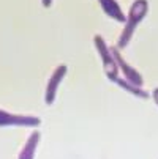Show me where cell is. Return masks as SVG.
<instances>
[{
    "label": "cell",
    "instance_id": "cell-1",
    "mask_svg": "<svg viewBox=\"0 0 158 159\" xmlns=\"http://www.w3.org/2000/svg\"><path fill=\"white\" fill-rule=\"evenodd\" d=\"M149 11V2L147 0H134L133 5L130 7V11H128V16H127V20H125V27L117 39V46L119 49H123L128 46V43L134 33V30H136L138 24L146 17Z\"/></svg>",
    "mask_w": 158,
    "mask_h": 159
},
{
    "label": "cell",
    "instance_id": "cell-2",
    "mask_svg": "<svg viewBox=\"0 0 158 159\" xmlns=\"http://www.w3.org/2000/svg\"><path fill=\"white\" fill-rule=\"evenodd\" d=\"M93 43H95V49L97 52L100 54L101 57V63H103V70H104V74L109 80L114 82L117 79V74H119V68H117V63L112 57V52L111 49L108 48V44L104 43L103 36L101 35H95L93 36Z\"/></svg>",
    "mask_w": 158,
    "mask_h": 159
},
{
    "label": "cell",
    "instance_id": "cell-3",
    "mask_svg": "<svg viewBox=\"0 0 158 159\" xmlns=\"http://www.w3.org/2000/svg\"><path fill=\"white\" fill-rule=\"evenodd\" d=\"M41 125V120L35 115H17V113L5 112L0 109V126H26L36 128Z\"/></svg>",
    "mask_w": 158,
    "mask_h": 159
},
{
    "label": "cell",
    "instance_id": "cell-4",
    "mask_svg": "<svg viewBox=\"0 0 158 159\" xmlns=\"http://www.w3.org/2000/svg\"><path fill=\"white\" fill-rule=\"evenodd\" d=\"M111 52H112V57H114V60H116V63H117L119 71L123 73L125 79H127L128 82L134 84V85H138V87H142V84H144L142 76H141L136 70H134L131 65H128V63L120 57V54H119V48H111Z\"/></svg>",
    "mask_w": 158,
    "mask_h": 159
},
{
    "label": "cell",
    "instance_id": "cell-5",
    "mask_svg": "<svg viewBox=\"0 0 158 159\" xmlns=\"http://www.w3.org/2000/svg\"><path fill=\"white\" fill-rule=\"evenodd\" d=\"M66 71H68L66 65H59L55 70H54V73H52V76H51V79H49V82H48V87H46V93H44V101H46L48 106H51V104L55 101L57 88H59L62 79L65 77Z\"/></svg>",
    "mask_w": 158,
    "mask_h": 159
},
{
    "label": "cell",
    "instance_id": "cell-6",
    "mask_svg": "<svg viewBox=\"0 0 158 159\" xmlns=\"http://www.w3.org/2000/svg\"><path fill=\"white\" fill-rule=\"evenodd\" d=\"M98 3L101 5V10L104 11V14H108V17L114 19L117 22L127 20V16L123 14L120 5L117 3V0H98Z\"/></svg>",
    "mask_w": 158,
    "mask_h": 159
},
{
    "label": "cell",
    "instance_id": "cell-7",
    "mask_svg": "<svg viewBox=\"0 0 158 159\" xmlns=\"http://www.w3.org/2000/svg\"><path fill=\"white\" fill-rule=\"evenodd\" d=\"M40 137H41L40 131H33V132L29 135V139H27L24 148L21 150L17 159H33V157H35L36 147H38V143H40Z\"/></svg>",
    "mask_w": 158,
    "mask_h": 159
},
{
    "label": "cell",
    "instance_id": "cell-8",
    "mask_svg": "<svg viewBox=\"0 0 158 159\" xmlns=\"http://www.w3.org/2000/svg\"><path fill=\"white\" fill-rule=\"evenodd\" d=\"M114 84H117L120 88H123L125 92L131 93L133 96H138V98H142V99H147V98H149V93H147V92H144L141 87H138V85H134V84L128 82L127 79H119V77H117V79L114 80Z\"/></svg>",
    "mask_w": 158,
    "mask_h": 159
},
{
    "label": "cell",
    "instance_id": "cell-9",
    "mask_svg": "<svg viewBox=\"0 0 158 159\" xmlns=\"http://www.w3.org/2000/svg\"><path fill=\"white\" fill-rule=\"evenodd\" d=\"M152 98H153V101L158 104V88H155L153 92H152Z\"/></svg>",
    "mask_w": 158,
    "mask_h": 159
},
{
    "label": "cell",
    "instance_id": "cell-10",
    "mask_svg": "<svg viewBox=\"0 0 158 159\" xmlns=\"http://www.w3.org/2000/svg\"><path fill=\"white\" fill-rule=\"evenodd\" d=\"M51 3H52V0H41V5H43L44 8H49Z\"/></svg>",
    "mask_w": 158,
    "mask_h": 159
}]
</instances>
